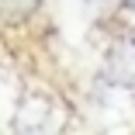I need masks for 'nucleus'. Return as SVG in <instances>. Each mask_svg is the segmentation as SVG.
Masks as SVG:
<instances>
[{"instance_id": "nucleus-2", "label": "nucleus", "mask_w": 135, "mask_h": 135, "mask_svg": "<svg viewBox=\"0 0 135 135\" xmlns=\"http://www.w3.org/2000/svg\"><path fill=\"white\" fill-rule=\"evenodd\" d=\"M125 7H128V11H135V0H125Z\"/></svg>"}, {"instance_id": "nucleus-1", "label": "nucleus", "mask_w": 135, "mask_h": 135, "mask_svg": "<svg viewBox=\"0 0 135 135\" xmlns=\"http://www.w3.org/2000/svg\"><path fill=\"white\" fill-rule=\"evenodd\" d=\"M0 7H4V21L7 24H21L42 7V0H0Z\"/></svg>"}]
</instances>
